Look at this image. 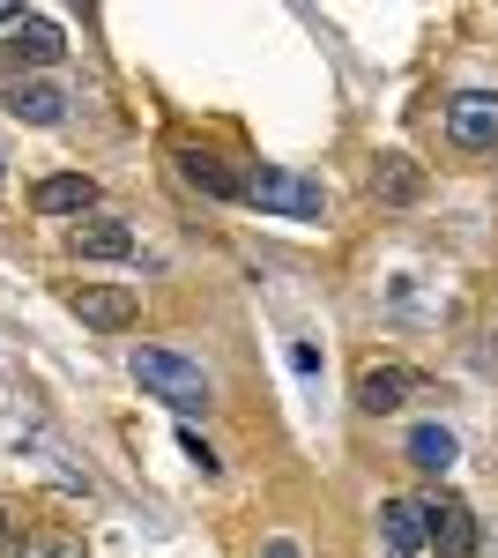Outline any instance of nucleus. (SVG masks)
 <instances>
[{"mask_svg": "<svg viewBox=\"0 0 498 558\" xmlns=\"http://www.w3.org/2000/svg\"><path fill=\"white\" fill-rule=\"evenodd\" d=\"M126 373L149 387L165 410H179V417H194V410H208L216 402V387H208V373L186 357V350H171V343H142L134 357H126Z\"/></svg>", "mask_w": 498, "mask_h": 558, "instance_id": "1", "label": "nucleus"}, {"mask_svg": "<svg viewBox=\"0 0 498 558\" xmlns=\"http://www.w3.org/2000/svg\"><path fill=\"white\" fill-rule=\"evenodd\" d=\"M239 202L283 216V223H313V216H328V186L305 179L297 165H239Z\"/></svg>", "mask_w": 498, "mask_h": 558, "instance_id": "2", "label": "nucleus"}, {"mask_svg": "<svg viewBox=\"0 0 498 558\" xmlns=\"http://www.w3.org/2000/svg\"><path fill=\"white\" fill-rule=\"evenodd\" d=\"M439 128L454 149H498V89H454L439 105Z\"/></svg>", "mask_w": 498, "mask_h": 558, "instance_id": "3", "label": "nucleus"}, {"mask_svg": "<svg viewBox=\"0 0 498 558\" xmlns=\"http://www.w3.org/2000/svg\"><path fill=\"white\" fill-rule=\"evenodd\" d=\"M60 52H68V38H60L52 15H0V60H8V68H31V75H38Z\"/></svg>", "mask_w": 498, "mask_h": 558, "instance_id": "4", "label": "nucleus"}, {"mask_svg": "<svg viewBox=\"0 0 498 558\" xmlns=\"http://www.w3.org/2000/svg\"><path fill=\"white\" fill-rule=\"evenodd\" d=\"M68 313H75L83 328L120 336V328L142 320V291H134V283H75V291H68Z\"/></svg>", "mask_w": 498, "mask_h": 558, "instance_id": "5", "label": "nucleus"}, {"mask_svg": "<svg viewBox=\"0 0 498 558\" xmlns=\"http://www.w3.org/2000/svg\"><path fill=\"white\" fill-rule=\"evenodd\" d=\"M424 544L439 558H476L484 551V521L469 514L461 499H424Z\"/></svg>", "mask_w": 498, "mask_h": 558, "instance_id": "6", "label": "nucleus"}, {"mask_svg": "<svg viewBox=\"0 0 498 558\" xmlns=\"http://www.w3.org/2000/svg\"><path fill=\"white\" fill-rule=\"evenodd\" d=\"M0 105H8V112H15L23 128H60V120H68V89L45 83V75H15Z\"/></svg>", "mask_w": 498, "mask_h": 558, "instance_id": "7", "label": "nucleus"}, {"mask_svg": "<svg viewBox=\"0 0 498 558\" xmlns=\"http://www.w3.org/2000/svg\"><path fill=\"white\" fill-rule=\"evenodd\" d=\"M373 202H387V209H416V202H424V165L402 157V149H379L373 157Z\"/></svg>", "mask_w": 498, "mask_h": 558, "instance_id": "8", "label": "nucleus"}, {"mask_svg": "<svg viewBox=\"0 0 498 558\" xmlns=\"http://www.w3.org/2000/svg\"><path fill=\"white\" fill-rule=\"evenodd\" d=\"M68 246H75V260H134V223L126 216H83L68 231Z\"/></svg>", "mask_w": 498, "mask_h": 558, "instance_id": "9", "label": "nucleus"}, {"mask_svg": "<svg viewBox=\"0 0 498 558\" xmlns=\"http://www.w3.org/2000/svg\"><path fill=\"white\" fill-rule=\"evenodd\" d=\"M416 387L424 380H416L410 365H365V373H357V410H365V417H387V410L410 402Z\"/></svg>", "mask_w": 498, "mask_h": 558, "instance_id": "10", "label": "nucleus"}, {"mask_svg": "<svg viewBox=\"0 0 498 558\" xmlns=\"http://www.w3.org/2000/svg\"><path fill=\"white\" fill-rule=\"evenodd\" d=\"M31 209L38 216H89L97 209V179L89 172H52L31 186Z\"/></svg>", "mask_w": 498, "mask_h": 558, "instance_id": "11", "label": "nucleus"}, {"mask_svg": "<svg viewBox=\"0 0 498 558\" xmlns=\"http://www.w3.org/2000/svg\"><path fill=\"white\" fill-rule=\"evenodd\" d=\"M379 536L387 551H424V499H379Z\"/></svg>", "mask_w": 498, "mask_h": 558, "instance_id": "12", "label": "nucleus"}, {"mask_svg": "<svg viewBox=\"0 0 498 558\" xmlns=\"http://www.w3.org/2000/svg\"><path fill=\"white\" fill-rule=\"evenodd\" d=\"M179 179H186V186H202V194H216V202H239V172H231V165H216L208 149H179Z\"/></svg>", "mask_w": 498, "mask_h": 558, "instance_id": "13", "label": "nucleus"}, {"mask_svg": "<svg viewBox=\"0 0 498 558\" xmlns=\"http://www.w3.org/2000/svg\"><path fill=\"white\" fill-rule=\"evenodd\" d=\"M410 462L424 476H447V470H454V432H447V425H416L410 432Z\"/></svg>", "mask_w": 498, "mask_h": 558, "instance_id": "14", "label": "nucleus"}, {"mask_svg": "<svg viewBox=\"0 0 498 558\" xmlns=\"http://www.w3.org/2000/svg\"><path fill=\"white\" fill-rule=\"evenodd\" d=\"M23 558H83V544H68V536H38V544H23Z\"/></svg>", "mask_w": 498, "mask_h": 558, "instance_id": "15", "label": "nucleus"}, {"mask_svg": "<svg viewBox=\"0 0 498 558\" xmlns=\"http://www.w3.org/2000/svg\"><path fill=\"white\" fill-rule=\"evenodd\" d=\"M179 447H186V462H194L202 476H216V470H223V462L208 454V439H194V432H179Z\"/></svg>", "mask_w": 498, "mask_h": 558, "instance_id": "16", "label": "nucleus"}, {"mask_svg": "<svg viewBox=\"0 0 498 558\" xmlns=\"http://www.w3.org/2000/svg\"><path fill=\"white\" fill-rule=\"evenodd\" d=\"M260 558H305V551H297V536H268V544H260Z\"/></svg>", "mask_w": 498, "mask_h": 558, "instance_id": "17", "label": "nucleus"}, {"mask_svg": "<svg viewBox=\"0 0 498 558\" xmlns=\"http://www.w3.org/2000/svg\"><path fill=\"white\" fill-rule=\"evenodd\" d=\"M476 558H498V529H491V536H484V551H476Z\"/></svg>", "mask_w": 498, "mask_h": 558, "instance_id": "18", "label": "nucleus"}, {"mask_svg": "<svg viewBox=\"0 0 498 558\" xmlns=\"http://www.w3.org/2000/svg\"><path fill=\"white\" fill-rule=\"evenodd\" d=\"M8 529H15V521H8V507H0V551H8Z\"/></svg>", "mask_w": 498, "mask_h": 558, "instance_id": "19", "label": "nucleus"}, {"mask_svg": "<svg viewBox=\"0 0 498 558\" xmlns=\"http://www.w3.org/2000/svg\"><path fill=\"white\" fill-rule=\"evenodd\" d=\"M0 186H8V172H0Z\"/></svg>", "mask_w": 498, "mask_h": 558, "instance_id": "20", "label": "nucleus"}]
</instances>
